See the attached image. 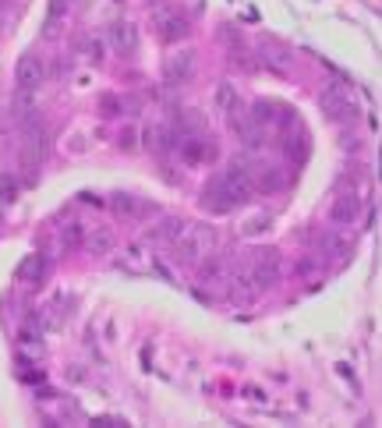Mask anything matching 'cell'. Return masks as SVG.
<instances>
[{
    "label": "cell",
    "instance_id": "1",
    "mask_svg": "<svg viewBox=\"0 0 382 428\" xmlns=\"http://www.w3.org/2000/svg\"><path fill=\"white\" fill-rule=\"evenodd\" d=\"M213 248H216V230L209 223H191L173 241V255H178L181 266H198L205 255H213Z\"/></svg>",
    "mask_w": 382,
    "mask_h": 428
},
{
    "label": "cell",
    "instance_id": "17",
    "mask_svg": "<svg viewBox=\"0 0 382 428\" xmlns=\"http://www.w3.org/2000/svg\"><path fill=\"white\" fill-rule=\"evenodd\" d=\"M322 252H326V259H347L350 255V237L343 230H330V234H322Z\"/></svg>",
    "mask_w": 382,
    "mask_h": 428
},
{
    "label": "cell",
    "instance_id": "26",
    "mask_svg": "<svg viewBox=\"0 0 382 428\" xmlns=\"http://www.w3.org/2000/svg\"><path fill=\"white\" fill-rule=\"evenodd\" d=\"M82 50L89 53L93 60H99V57H103V43H99V39H82Z\"/></svg>",
    "mask_w": 382,
    "mask_h": 428
},
{
    "label": "cell",
    "instance_id": "7",
    "mask_svg": "<svg viewBox=\"0 0 382 428\" xmlns=\"http://www.w3.org/2000/svg\"><path fill=\"white\" fill-rule=\"evenodd\" d=\"M195 64H198L195 50H178V53H170V57H166V64H163V78H166L170 85H184V82H191Z\"/></svg>",
    "mask_w": 382,
    "mask_h": 428
},
{
    "label": "cell",
    "instance_id": "23",
    "mask_svg": "<svg viewBox=\"0 0 382 428\" xmlns=\"http://www.w3.org/2000/svg\"><path fill=\"white\" fill-rule=\"evenodd\" d=\"M61 241H64V248H78V244L85 241V227L82 223H68L61 230Z\"/></svg>",
    "mask_w": 382,
    "mask_h": 428
},
{
    "label": "cell",
    "instance_id": "16",
    "mask_svg": "<svg viewBox=\"0 0 382 428\" xmlns=\"http://www.w3.org/2000/svg\"><path fill=\"white\" fill-rule=\"evenodd\" d=\"M258 64H269L273 71H290V64H294V57H290V50H283V46H258Z\"/></svg>",
    "mask_w": 382,
    "mask_h": 428
},
{
    "label": "cell",
    "instance_id": "27",
    "mask_svg": "<svg viewBox=\"0 0 382 428\" xmlns=\"http://www.w3.org/2000/svg\"><path fill=\"white\" fill-rule=\"evenodd\" d=\"M99 106H103V113H106V117H110V113H117V100H113V96H106Z\"/></svg>",
    "mask_w": 382,
    "mask_h": 428
},
{
    "label": "cell",
    "instance_id": "22",
    "mask_svg": "<svg viewBox=\"0 0 382 428\" xmlns=\"http://www.w3.org/2000/svg\"><path fill=\"white\" fill-rule=\"evenodd\" d=\"M43 269H46V262L32 255V259H25V266L18 269V277H21V280H36V283H39V280H43Z\"/></svg>",
    "mask_w": 382,
    "mask_h": 428
},
{
    "label": "cell",
    "instance_id": "6",
    "mask_svg": "<svg viewBox=\"0 0 382 428\" xmlns=\"http://www.w3.org/2000/svg\"><path fill=\"white\" fill-rule=\"evenodd\" d=\"M153 28L160 32V39L178 43V39L188 36V18L178 15L173 8H166V4H156V8H153Z\"/></svg>",
    "mask_w": 382,
    "mask_h": 428
},
{
    "label": "cell",
    "instance_id": "10",
    "mask_svg": "<svg viewBox=\"0 0 382 428\" xmlns=\"http://www.w3.org/2000/svg\"><path fill=\"white\" fill-rule=\"evenodd\" d=\"M330 216H333V223H340V227L354 223V220L361 216V198H358L354 192L336 195V202H333V209H330Z\"/></svg>",
    "mask_w": 382,
    "mask_h": 428
},
{
    "label": "cell",
    "instance_id": "21",
    "mask_svg": "<svg viewBox=\"0 0 382 428\" xmlns=\"http://www.w3.org/2000/svg\"><path fill=\"white\" fill-rule=\"evenodd\" d=\"M178 149H181V156H184L188 163H202L205 156H213V149H205L198 138H195V142H181Z\"/></svg>",
    "mask_w": 382,
    "mask_h": 428
},
{
    "label": "cell",
    "instance_id": "11",
    "mask_svg": "<svg viewBox=\"0 0 382 428\" xmlns=\"http://www.w3.org/2000/svg\"><path fill=\"white\" fill-rule=\"evenodd\" d=\"M227 277H230L227 259H216V255H205V259H202V266H198V280H202L205 287H216V283H223Z\"/></svg>",
    "mask_w": 382,
    "mask_h": 428
},
{
    "label": "cell",
    "instance_id": "13",
    "mask_svg": "<svg viewBox=\"0 0 382 428\" xmlns=\"http://www.w3.org/2000/svg\"><path fill=\"white\" fill-rule=\"evenodd\" d=\"M110 205H113L117 216H124V220H138V216H145V212H153V205L138 202V198L128 195V192H117V195L110 198Z\"/></svg>",
    "mask_w": 382,
    "mask_h": 428
},
{
    "label": "cell",
    "instance_id": "5",
    "mask_svg": "<svg viewBox=\"0 0 382 428\" xmlns=\"http://www.w3.org/2000/svg\"><path fill=\"white\" fill-rule=\"evenodd\" d=\"M318 106H322V113H326L330 120H354L358 117V110H354V103H350L343 85H326V89H322Z\"/></svg>",
    "mask_w": 382,
    "mask_h": 428
},
{
    "label": "cell",
    "instance_id": "18",
    "mask_svg": "<svg viewBox=\"0 0 382 428\" xmlns=\"http://www.w3.org/2000/svg\"><path fill=\"white\" fill-rule=\"evenodd\" d=\"M181 230H184V220L181 216H163L153 230H149V241H166V244H173V241H178L181 237Z\"/></svg>",
    "mask_w": 382,
    "mask_h": 428
},
{
    "label": "cell",
    "instance_id": "3",
    "mask_svg": "<svg viewBox=\"0 0 382 428\" xmlns=\"http://www.w3.org/2000/svg\"><path fill=\"white\" fill-rule=\"evenodd\" d=\"M248 277H251L255 294H258V290L276 287V283H280V255H276L273 248L255 252V255H251V262H248Z\"/></svg>",
    "mask_w": 382,
    "mask_h": 428
},
{
    "label": "cell",
    "instance_id": "9",
    "mask_svg": "<svg viewBox=\"0 0 382 428\" xmlns=\"http://www.w3.org/2000/svg\"><path fill=\"white\" fill-rule=\"evenodd\" d=\"M15 78L21 89H39V82L46 78V68H43V60L36 53H21L18 57V64H15Z\"/></svg>",
    "mask_w": 382,
    "mask_h": 428
},
{
    "label": "cell",
    "instance_id": "2",
    "mask_svg": "<svg viewBox=\"0 0 382 428\" xmlns=\"http://www.w3.org/2000/svg\"><path fill=\"white\" fill-rule=\"evenodd\" d=\"M21 128H25V135H21V170L28 174V180H32L36 167L43 160V152H46V131H43L39 117H28Z\"/></svg>",
    "mask_w": 382,
    "mask_h": 428
},
{
    "label": "cell",
    "instance_id": "14",
    "mask_svg": "<svg viewBox=\"0 0 382 428\" xmlns=\"http://www.w3.org/2000/svg\"><path fill=\"white\" fill-rule=\"evenodd\" d=\"M11 117L18 120V124H25L28 117H36V89H15L11 96Z\"/></svg>",
    "mask_w": 382,
    "mask_h": 428
},
{
    "label": "cell",
    "instance_id": "19",
    "mask_svg": "<svg viewBox=\"0 0 382 428\" xmlns=\"http://www.w3.org/2000/svg\"><path fill=\"white\" fill-rule=\"evenodd\" d=\"M202 205L209 209V212H230V209H233V202H230L227 192L220 188V180H213V185L202 192Z\"/></svg>",
    "mask_w": 382,
    "mask_h": 428
},
{
    "label": "cell",
    "instance_id": "12",
    "mask_svg": "<svg viewBox=\"0 0 382 428\" xmlns=\"http://www.w3.org/2000/svg\"><path fill=\"white\" fill-rule=\"evenodd\" d=\"M251 180H255V192H262V195H276L287 185V177H283L280 167H258Z\"/></svg>",
    "mask_w": 382,
    "mask_h": 428
},
{
    "label": "cell",
    "instance_id": "15",
    "mask_svg": "<svg viewBox=\"0 0 382 428\" xmlns=\"http://www.w3.org/2000/svg\"><path fill=\"white\" fill-rule=\"evenodd\" d=\"M82 244H85V252H93V255H110V252H113V244H117V237H113L110 227H96V230L85 234Z\"/></svg>",
    "mask_w": 382,
    "mask_h": 428
},
{
    "label": "cell",
    "instance_id": "24",
    "mask_svg": "<svg viewBox=\"0 0 382 428\" xmlns=\"http://www.w3.org/2000/svg\"><path fill=\"white\" fill-rule=\"evenodd\" d=\"M15 198H18V180L11 174H4L0 177V202H15Z\"/></svg>",
    "mask_w": 382,
    "mask_h": 428
},
{
    "label": "cell",
    "instance_id": "4",
    "mask_svg": "<svg viewBox=\"0 0 382 428\" xmlns=\"http://www.w3.org/2000/svg\"><path fill=\"white\" fill-rule=\"evenodd\" d=\"M216 180H220V188L227 192V198H230L233 205H245V202H251V195H255V180H251V170L245 167V160H241L238 167H230L227 174H220Z\"/></svg>",
    "mask_w": 382,
    "mask_h": 428
},
{
    "label": "cell",
    "instance_id": "25",
    "mask_svg": "<svg viewBox=\"0 0 382 428\" xmlns=\"http://www.w3.org/2000/svg\"><path fill=\"white\" fill-rule=\"evenodd\" d=\"M135 142H138V131H135V128H121V135H117V145H121V149H135Z\"/></svg>",
    "mask_w": 382,
    "mask_h": 428
},
{
    "label": "cell",
    "instance_id": "8",
    "mask_svg": "<svg viewBox=\"0 0 382 428\" xmlns=\"http://www.w3.org/2000/svg\"><path fill=\"white\" fill-rule=\"evenodd\" d=\"M106 39H110V46L117 50V53H124V57H131L135 50H138V28H135V21H110V28H106Z\"/></svg>",
    "mask_w": 382,
    "mask_h": 428
},
{
    "label": "cell",
    "instance_id": "20",
    "mask_svg": "<svg viewBox=\"0 0 382 428\" xmlns=\"http://www.w3.org/2000/svg\"><path fill=\"white\" fill-rule=\"evenodd\" d=\"M241 100H238V89H233V82H220L216 85V106L220 110H233Z\"/></svg>",
    "mask_w": 382,
    "mask_h": 428
}]
</instances>
